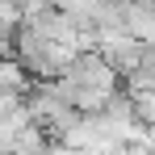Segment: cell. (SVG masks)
Here are the masks:
<instances>
[{"instance_id": "1", "label": "cell", "mask_w": 155, "mask_h": 155, "mask_svg": "<svg viewBox=\"0 0 155 155\" xmlns=\"http://www.w3.org/2000/svg\"><path fill=\"white\" fill-rule=\"evenodd\" d=\"M122 29H126L134 42H143V46H155V4H143V0H126V17H122Z\"/></svg>"}, {"instance_id": "2", "label": "cell", "mask_w": 155, "mask_h": 155, "mask_svg": "<svg viewBox=\"0 0 155 155\" xmlns=\"http://www.w3.org/2000/svg\"><path fill=\"white\" fill-rule=\"evenodd\" d=\"M25 88H29V76L17 67V59L0 54V92H17V97H25Z\"/></svg>"}, {"instance_id": "3", "label": "cell", "mask_w": 155, "mask_h": 155, "mask_svg": "<svg viewBox=\"0 0 155 155\" xmlns=\"http://www.w3.org/2000/svg\"><path fill=\"white\" fill-rule=\"evenodd\" d=\"M134 113H138L143 126H155V88H147V92L134 97Z\"/></svg>"}]
</instances>
